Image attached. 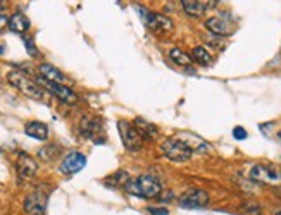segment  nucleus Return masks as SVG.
Masks as SVG:
<instances>
[{
    "label": "nucleus",
    "instance_id": "1",
    "mask_svg": "<svg viewBox=\"0 0 281 215\" xmlns=\"http://www.w3.org/2000/svg\"><path fill=\"white\" fill-rule=\"evenodd\" d=\"M124 191L130 196H137V198H155L157 195L162 191V186L159 179H155L153 175L143 174L138 175L135 179H130L124 184Z\"/></svg>",
    "mask_w": 281,
    "mask_h": 215
},
{
    "label": "nucleus",
    "instance_id": "2",
    "mask_svg": "<svg viewBox=\"0 0 281 215\" xmlns=\"http://www.w3.org/2000/svg\"><path fill=\"white\" fill-rule=\"evenodd\" d=\"M7 81L11 83V86H14L17 91H21L23 95L29 96L33 100H43V90L37 81H33L32 78H28L24 73L21 71H11L7 74Z\"/></svg>",
    "mask_w": 281,
    "mask_h": 215
},
{
    "label": "nucleus",
    "instance_id": "3",
    "mask_svg": "<svg viewBox=\"0 0 281 215\" xmlns=\"http://www.w3.org/2000/svg\"><path fill=\"white\" fill-rule=\"evenodd\" d=\"M162 153L171 162H188L192 159L193 150L179 138H169L162 143Z\"/></svg>",
    "mask_w": 281,
    "mask_h": 215
},
{
    "label": "nucleus",
    "instance_id": "4",
    "mask_svg": "<svg viewBox=\"0 0 281 215\" xmlns=\"http://www.w3.org/2000/svg\"><path fill=\"white\" fill-rule=\"evenodd\" d=\"M117 131H119L121 141L124 145V148L128 152H138L143 145V138L142 134L138 133V129L135 128L133 122L130 121H117Z\"/></svg>",
    "mask_w": 281,
    "mask_h": 215
},
{
    "label": "nucleus",
    "instance_id": "5",
    "mask_svg": "<svg viewBox=\"0 0 281 215\" xmlns=\"http://www.w3.org/2000/svg\"><path fill=\"white\" fill-rule=\"evenodd\" d=\"M250 179L267 186H281V167L278 165H256L250 170Z\"/></svg>",
    "mask_w": 281,
    "mask_h": 215
},
{
    "label": "nucleus",
    "instance_id": "6",
    "mask_svg": "<svg viewBox=\"0 0 281 215\" xmlns=\"http://www.w3.org/2000/svg\"><path fill=\"white\" fill-rule=\"evenodd\" d=\"M138 12L142 14V19L147 28L153 29V31H164L168 33L173 29V21L169 17L162 16V14H157V12H152V11H147L143 7H138Z\"/></svg>",
    "mask_w": 281,
    "mask_h": 215
},
{
    "label": "nucleus",
    "instance_id": "7",
    "mask_svg": "<svg viewBox=\"0 0 281 215\" xmlns=\"http://www.w3.org/2000/svg\"><path fill=\"white\" fill-rule=\"evenodd\" d=\"M205 26L210 33L214 34H219V37H230L233 33L235 26H233V19H231L230 14H217V16H212L205 21Z\"/></svg>",
    "mask_w": 281,
    "mask_h": 215
},
{
    "label": "nucleus",
    "instance_id": "8",
    "mask_svg": "<svg viewBox=\"0 0 281 215\" xmlns=\"http://www.w3.org/2000/svg\"><path fill=\"white\" fill-rule=\"evenodd\" d=\"M104 131V122L100 117L95 116H86L81 119L80 124V133L88 139H97V143H104L102 138H99V134Z\"/></svg>",
    "mask_w": 281,
    "mask_h": 215
},
{
    "label": "nucleus",
    "instance_id": "9",
    "mask_svg": "<svg viewBox=\"0 0 281 215\" xmlns=\"http://www.w3.org/2000/svg\"><path fill=\"white\" fill-rule=\"evenodd\" d=\"M179 205L183 208H204L209 205V195L202 190H190L179 196Z\"/></svg>",
    "mask_w": 281,
    "mask_h": 215
},
{
    "label": "nucleus",
    "instance_id": "10",
    "mask_svg": "<svg viewBox=\"0 0 281 215\" xmlns=\"http://www.w3.org/2000/svg\"><path fill=\"white\" fill-rule=\"evenodd\" d=\"M40 83L47 88L48 91H50L52 95H55L57 98L60 100V102L69 103V105H73V103H76V102H78V95L74 93V91L71 90V88H68V86H64V85H60V83L45 81V80H43V78L40 80Z\"/></svg>",
    "mask_w": 281,
    "mask_h": 215
},
{
    "label": "nucleus",
    "instance_id": "11",
    "mask_svg": "<svg viewBox=\"0 0 281 215\" xmlns=\"http://www.w3.org/2000/svg\"><path fill=\"white\" fill-rule=\"evenodd\" d=\"M47 208V195L43 191L29 193L24 200V212L28 215H43Z\"/></svg>",
    "mask_w": 281,
    "mask_h": 215
},
{
    "label": "nucleus",
    "instance_id": "12",
    "mask_svg": "<svg viewBox=\"0 0 281 215\" xmlns=\"http://www.w3.org/2000/svg\"><path fill=\"white\" fill-rule=\"evenodd\" d=\"M86 157L81 152H71L64 157L63 164H60V172L63 174H78L80 170L85 169Z\"/></svg>",
    "mask_w": 281,
    "mask_h": 215
},
{
    "label": "nucleus",
    "instance_id": "13",
    "mask_svg": "<svg viewBox=\"0 0 281 215\" xmlns=\"http://www.w3.org/2000/svg\"><path fill=\"white\" fill-rule=\"evenodd\" d=\"M16 169H17V174L23 179H32L33 175L37 174L38 164L32 155H28V153H19L17 162H16Z\"/></svg>",
    "mask_w": 281,
    "mask_h": 215
},
{
    "label": "nucleus",
    "instance_id": "14",
    "mask_svg": "<svg viewBox=\"0 0 281 215\" xmlns=\"http://www.w3.org/2000/svg\"><path fill=\"white\" fill-rule=\"evenodd\" d=\"M183 9H185V12L188 16L192 17H202L205 14V11H207L209 7H212L214 4L217 2H200V0H183Z\"/></svg>",
    "mask_w": 281,
    "mask_h": 215
},
{
    "label": "nucleus",
    "instance_id": "15",
    "mask_svg": "<svg viewBox=\"0 0 281 215\" xmlns=\"http://www.w3.org/2000/svg\"><path fill=\"white\" fill-rule=\"evenodd\" d=\"M24 133L28 136H32L35 139H40V141H45L48 138V126L43 124V122L38 121H32L24 126Z\"/></svg>",
    "mask_w": 281,
    "mask_h": 215
},
{
    "label": "nucleus",
    "instance_id": "16",
    "mask_svg": "<svg viewBox=\"0 0 281 215\" xmlns=\"http://www.w3.org/2000/svg\"><path fill=\"white\" fill-rule=\"evenodd\" d=\"M38 71H40L42 78H43L45 81L60 83V85H63V81H66V76H64V74L60 73L57 67H54V65H50V64H42L40 67H38Z\"/></svg>",
    "mask_w": 281,
    "mask_h": 215
},
{
    "label": "nucleus",
    "instance_id": "17",
    "mask_svg": "<svg viewBox=\"0 0 281 215\" xmlns=\"http://www.w3.org/2000/svg\"><path fill=\"white\" fill-rule=\"evenodd\" d=\"M29 26H32L29 24V19L24 14H21V12H17V14H14L11 19H9V28H11V31H14V33L23 34L24 31H28Z\"/></svg>",
    "mask_w": 281,
    "mask_h": 215
},
{
    "label": "nucleus",
    "instance_id": "18",
    "mask_svg": "<svg viewBox=\"0 0 281 215\" xmlns=\"http://www.w3.org/2000/svg\"><path fill=\"white\" fill-rule=\"evenodd\" d=\"M135 128L138 129V133L142 134L143 139H152V138H157V134H159V129L155 128L150 122H147L142 117H138L137 121H135Z\"/></svg>",
    "mask_w": 281,
    "mask_h": 215
},
{
    "label": "nucleus",
    "instance_id": "19",
    "mask_svg": "<svg viewBox=\"0 0 281 215\" xmlns=\"http://www.w3.org/2000/svg\"><path fill=\"white\" fill-rule=\"evenodd\" d=\"M130 181V175H128V172L126 170H117V172H114V174H111L109 175L107 179H105V184L107 186H122L124 188V184Z\"/></svg>",
    "mask_w": 281,
    "mask_h": 215
},
{
    "label": "nucleus",
    "instance_id": "20",
    "mask_svg": "<svg viewBox=\"0 0 281 215\" xmlns=\"http://www.w3.org/2000/svg\"><path fill=\"white\" fill-rule=\"evenodd\" d=\"M169 57L173 59V62H176L178 65H190L193 60L190 55L181 50V48H173V50L169 52Z\"/></svg>",
    "mask_w": 281,
    "mask_h": 215
},
{
    "label": "nucleus",
    "instance_id": "21",
    "mask_svg": "<svg viewBox=\"0 0 281 215\" xmlns=\"http://www.w3.org/2000/svg\"><path fill=\"white\" fill-rule=\"evenodd\" d=\"M193 59H195L197 62L207 65V64H210L212 57H210V54H209L207 50H205L204 47H195V48H193Z\"/></svg>",
    "mask_w": 281,
    "mask_h": 215
},
{
    "label": "nucleus",
    "instance_id": "22",
    "mask_svg": "<svg viewBox=\"0 0 281 215\" xmlns=\"http://www.w3.org/2000/svg\"><path fill=\"white\" fill-rule=\"evenodd\" d=\"M59 152L57 150L55 147H47V148H42L40 152H38V155H40V159H43V160H54L55 159V153Z\"/></svg>",
    "mask_w": 281,
    "mask_h": 215
},
{
    "label": "nucleus",
    "instance_id": "23",
    "mask_svg": "<svg viewBox=\"0 0 281 215\" xmlns=\"http://www.w3.org/2000/svg\"><path fill=\"white\" fill-rule=\"evenodd\" d=\"M23 42H24V47H26V50H28V54L32 55V57H37L38 55V50H37V47H35V43L32 38H23Z\"/></svg>",
    "mask_w": 281,
    "mask_h": 215
},
{
    "label": "nucleus",
    "instance_id": "24",
    "mask_svg": "<svg viewBox=\"0 0 281 215\" xmlns=\"http://www.w3.org/2000/svg\"><path fill=\"white\" fill-rule=\"evenodd\" d=\"M233 136H235V139H240L241 141V139H245L248 134H247V131L241 128V126H236V128L233 129Z\"/></svg>",
    "mask_w": 281,
    "mask_h": 215
},
{
    "label": "nucleus",
    "instance_id": "25",
    "mask_svg": "<svg viewBox=\"0 0 281 215\" xmlns=\"http://www.w3.org/2000/svg\"><path fill=\"white\" fill-rule=\"evenodd\" d=\"M148 213L152 215H169V210L168 208H157V207H148Z\"/></svg>",
    "mask_w": 281,
    "mask_h": 215
},
{
    "label": "nucleus",
    "instance_id": "26",
    "mask_svg": "<svg viewBox=\"0 0 281 215\" xmlns=\"http://www.w3.org/2000/svg\"><path fill=\"white\" fill-rule=\"evenodd\" d=\"M9 26V17L7 16H4V14H0V33L4 31Z\"/></svg>",
    "mask_w": 281,
    "mask_h": 215
},
{
    "label": "nucleus",
    "instance_id": "27",
    "mask_svg": "<svg viewBox=\"0 0 281 215\" xmlns=\"http://www.w3.org/2000/svg\"><path fill=\"white\" fill-rule=\"evenodd\" d=\"M278 136H279V138H281V131H279V134H278Z\"/></svg>",
    "mask_w": 281,
    "mask_h": 215
},
{
    "label": "nucleus",
    "instance_id": "28",
    "mask_svg": "<svg viewBox=\"0 0 281 215\" xmlns=\"http://www.w3.org/2000/svg\"><path fill=\"white\" fill-rule=\"evenodd\" d=\"M276 215H281V212H278V213H276Z\"/></svg>",
    "mask_w": 281,
    "mask_h": 215
}]
</instances>
